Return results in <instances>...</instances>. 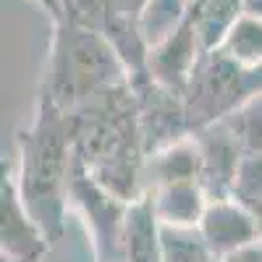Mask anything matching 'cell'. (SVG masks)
<instances>
[{
    "label": "cell",
    "instance_id": "1",
    "mask_svg": "<svg viewBox=\"0 0 262 262\" xmlns=\"http://www.w3.org/2000/svg\"><path fill=\"white\" fill-rule=\"evenodd\" d=\"M76 163L121 200L144 194L147 144L139 118V97L128 84L113 86L71 113Z\"/></svg>",
    "mask_w": 262,
    "mask_h": 262
},
{
    "label": "cell",
    "instance_id": "2",
    "mask_svg": "<svg viewBox=\"0 0 262 262\" xmlns=\"http://www.w3.org/2000/svg\"><path fill=\"white\" fill-rule=\"evenodd\" d=\"M18 165L13 168L16 186L27 210L55 247L66 233L69 191L76 170L71 113H60L37 102L29 128L16 134Z\"/></svg>",
    "mask_w": 262,
    "mask_h": 262
},
{
    "label": "cell",
    "instance_id": "3",
    "mask_svg": "<svg viewBox=\"0 0 262 262\" xmlns=\"http://www.w3.org/2000/svg\"><path fill=\"white\" fill-rule=\"evenodd\" d=\"M128 81L126 66L105 32L81 27L71 18L55 21L37 102L74 113L92 97Z\"/></svg>",
    "mask_w": 262,
    "mask_h": 262
},
{
    "label": "cell",
    "instance_id": "4",
    "mask_svg": "<svg viewBox=\"0 0 262 262\" xmlns=\"http://www.w3.org/2000/svg\"><path fill=\"white\" fill-rule=\"evenodd\" d=\"M254 97L249 69L231 60L223 50H205L181 92L189 134L223 123Z\"/></svg>",
    "mask_w": 262,
    "mask_h": 262
},
{
    "label": "cell",
    "instance_id": "5",
    "mask_svg": "<svg viewBox=\"0 0 262 262\" xmlns=\"http://www.w3.org/2000/svg\"><path fill=\"white\" fill-rule=\"evenodd\" d=\"M69 207L81 217V223L92 238L95 262H121V233L128 202L102 186L90 170L76 163Z\"/></svg>",
    "mask_w": 262,
    "mask_h": 262
},
{
    "label": "cell",
    "instance_id": "6",
    "mask_svg": "<svg viewBox=\"0 0 262 262\" xmlns=\"http://www.w3.org/2000/svg\"><path fill=\"white\" fill-rule=\"evenodd\" d=\"M53 249L48 233L27 210L13 168L3 163L0 179V252L8 262H39Z\"/></svg>",
    "mask_w": 262,
    "mask_h": 262
},
{
    "label": "cell",
    "instance_id": "7",
    "mask_svg": "<svg viewBox=\"0 0 262 262\" xmlns=\"http://www.w3.org/2000/svg\"><path fill=\"white\" fill-rule=\"evenodd\" d=\"M196 228H200V233L205 236L207 247L212 249V254L217 259L259 242V228H257L254 212L238 200H233V196L210 200Z\"/></svg>",
    "mask_w": 262,
    "mask_h": 262
},
{
    "label": "cell",
    "instance_id": "8",
    "mask_svg": "<svg viewBox=\"0 0 262 262\" xmlns=\"http://www.w3.org/2000/svg\"><path fill=\"white\" fill-rule=\"evenodd\" d=\"M202 53L205 48L200 42V34H196L194 18L189 13V18L176 32L168 34L163 42H158L155 48H149V58H147L149 79L165 86V90L184 92V86Z\"/></svg>",
    "mask_w": 262,
    "mask_h": 262
},
{
    "label": "cell",
    "instance_id": "9",
    "mask_svg": "<svg viewBox=\"0 0 262 262\" xmlns=\"http://www.w3.org/2000/svg\"><path fill=\"white\" fill-rule=\"evenodd\" d=\"M202 152V184L210 194V200L231 196L236 168L244 158V147L228 131L226 123H215L191 134Z\"/></svg>",
    "mask_w": 262,
    "mask_h": 262
},
{
    "label": "cell",
    "instance_id": "10",
    "mask_svg": "<svg viewBox=\"0 0 262 262\" xmlns=\"http://www.w3.org/2000/svg\"><path fill=\"white\" fill-rule=\"evenodd\" d=\"M152 207L163 226H181L194 228L200 226L202 215L210 205V194L200 179H181V181H165L158 186H149Z\"/></svg>",
    "mask_w": 262,
    "mask_h": 262
},
{
    "label": "cell",
    "instance_id": "11",
    "mask_svg": "<svg viewBox=\"0 0 262 262\" xmlns=\"http://www.w3.org/2000/svg\"><path fill=\"white\" fill-rule=\"evenodd\" d=\"M121 262H163V223L149 194L128 202L121 233Z\"/></svg>",
    "mask_w": 262,
    "mask_h": 262
},
{
    "label": "cell",
    "instance_id": "12",
    "mask_svg": "<svg viewBox=\"0 0 262 262\" xmlns=\"http://www.w3.org/2000/svg\"><path fill=\"white\" fill-rule=\"evenodd\" d=\"M196 34L205 50H212L223 42L228 29L244 16V0H200L189 8Z\"/></svg>",
    "mask_w": 262,
    "mask_h": 262
},
{
    "label": "cell",
    "instance_id": "13",
    "mask_svg": "<svg viewBox=\"0 0 262 262\" xmlns=\"http://www.w3.org/2000/svg\"><path fill=\"white\" fill-rule=\"evenodd\" d=\"M231 60H236L244 69H254L262 63V18L244 13L236 24L228 29L223 42L217 45Z\"/></svg>",
    "mask_w": 262,
    "mask_h": 262
},
{
    "label": "cell",
    "instance_id": "14",
    "mask_svg": "<svg viewBox=\"0 0 262 262\" xmlns=\"http://www.w3.org/2000/svg\"><path fill=\"white\" fill-rule=\"evenodd\" d=\"M163 262H217V257L196 226H163Z\"/></svg>",
    "mask_w": 262,
    "mask_h": 262
},
{
    "label": "cell",
    "instance_id": "15",
    "mask_svg": "<svg viewBox=\"0 0 262 262\" xmlns=\"http://www.w3.org/2000/svg\"><path fill=\"white\" fill-rule=\"evenodd\" d=\"M223 123L238 139V144L244 147V152L262 155V95H254L247 105H242Z\"/></svg>",
    "mask_w": 262,
    "mask_h": 262
},
{
    "label": "cell",
    "instance_id": "16",
    "mask_svg": "<svg viewBox=\"0 0 262 262\" xmlns=\"http://www.w3.org/2000/svg\"><path fill=\"white\" fill-rule=\"evenodd\" d=\"M231 196L247 207L262 205V155L257 152H244L242 163L236 168Z\"/></svg>",
    "mask_w": 262,
    "mask_h": 262
},
{
    "label": "cell",
    "instance_id": "17",
    "mask_svg": "<svg viewBox=\"0 0 262 262\" xmlns=\"http://www.w3.org/2000/svg\"><path fill=\"white\" fill-rule=\"evenodd\" d=\"M217 262H262V242L247 247V249H238L223 259H217Z\"/></svg>",
    "mask_w": 262,
    "mask_h": 262
},
{
    "label": "cell",
    "instance_id": "18",
    "mask_svg": "<svg viewBox=\"0 0 262 262\" xmlns=\"http://www.w3.org/2000/svg\"><path fill=\"white\" fill-rule=\"evenodd\" d=\"M37 3L53 16V21H60L63 18V0H37Z\"/></svg>",
    "mask_w": 262,
    "mask_h": 262
},
{
    "label": "cell",
    "instance_id": "19",
    "mask_svg": "<svg viewBox=\"0 0 262 262\" xmlns=\"http://www.w3.org/2000/svg\"><path fill=\"white\" fill-rule=\"evenodd\" d=\"M249 79H252V86H254V95H262V63L249 69Z\"/></svg>",
    "mask_w": 262,
    "mask_h": 262
},
{
    "label": "cell",
    "instance_id": "20",
    "mask_svg": "<svg viewBox=\"0 0 262 262\" xmlns=\"http://www.w3.org/2000/svg\"><path fill=\"white\" fill-rule=\"evenodd\" d=\"M244 13L262 18V0H244Z\"/></svg>",
    "mask_w": 262,
    "mask_h": 262
},
{
    "label": "cell",
    "instance_id": "21",
    "mask_svg": "<svg viewBox=\"0 0 262 262\" xmlns=\"http://www.w3.org/2000/svg\"><path fill=\"white\" fill-rule=\"evenodd\" d=\"M252 212H254V217H257V228H259V242H262V205L259 207H249Z\"/></svg>",
    "mask_w": 262,
    "mask_h": 262
}]
</instances>
